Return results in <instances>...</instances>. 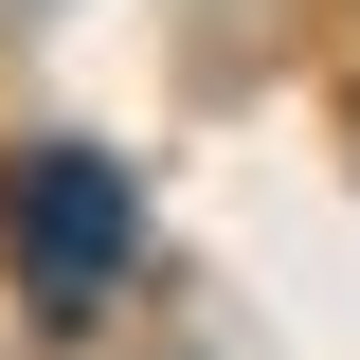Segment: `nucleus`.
<instances>
[{"instance_id":"nucleus-1","label":"nucleus","mask_w":360,"mask_h":360,"mask_svg":"<svg viewBox=\"0 0 360 360\" xmlns=\"http://www.w3.org/2000/svg\"><path fill=\"white\" fill-rule=\"evenodd\" d=\"M127 234H144V198L90 162V144H37V162H0V252H18V288H37V307H108Z\"/></svg>"}]
</instances>
